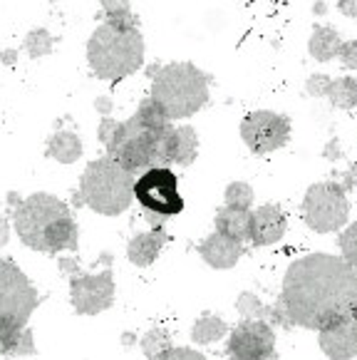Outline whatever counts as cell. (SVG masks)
<instances>
[{
    "mask_svg": "<svg viewBox=\"0 0 357 360\" xmlns=\"http://www.w3.org/2000/svg\"><path fill=\"white\" fill-rule=\"evenodd\" d=\"M273 308V328L323 330L357 311V271L342 256H300L285 269Z\"/></svg>",
    "mask_w": 357,
    "mask_h": 360,
    "instance_id": "6da1fadb",
    "label": "cell"
},
{
    "mask_svg": "<svg viewBox=\"0 0 357 360\" xmlns=\"http://www.w3.org/2000/svg\"><path fill=\"white\" fill-rule=\"evenodd\" d=\"M97 137L105 144L107 157L119 162L134 176L154 169V167H171V139L174 122L164 115V110L144 97L137 112L117 122L112 117H102Z\"/></svg>",
    "mask_w": 357,
    "mask_h": 360,
    "instance_id": "7a4b0ae2",
    "label": "cell"
},
{
    "mask_svg": "<svg viewBox=\"0 0 357 360\" xmlns=\"http://www.w3.org/2000/svg\"><path fill=\"white\" fill-rule=\"evenodd\" d=\"M20 241L32 251L40 254H63L77 251L79 229L70 207L53 194H30L15 207L13 214Z\"/></svg>",
    "mask_w": 357,
    "mask_h": 360,
    "instance_id": "3957f363",
    "label": "cell"
},
{
    "mask_svg": "<svg viewBox=\"0 0 357 360\" xmlns=\"http://www.w3.org/2000/svg\"><path fill=\"white\" fill-rule=\"evenodd\" d=\"M87 63L95 77L117 85L144 65L139 20H102L87 40Z\"/></svg>",
    "mask_w": 357,
    "mask_h": 360,
    "instance_id": "277c9868",
    "label": "cell"
},
{
    "mask_svg": "<svg viewBox=\"0 0 357 360\" xmlns=\"http://www.w3.org/2000/svg\"><path fill=\"white\" fill-rule=\"evenodd\" d=\"M37 303L40 296L30 278L11 259H0V358L35 353L27 321Z\"/></svg>",
    "mask_w": 357,
    "mask_h": 360,
    "instance_id": "5b68a950",
    "label": "cell"
},
{
    "mask_svg": "<svg viewBox=\"0 0 357 360\" xmlns=\"http://www.w3.org/2000/svg\"><path fill=\"white\" fill-rule=\"evenodd\" d=\"M211 77L194 63H169L152 75V97L164 115L176 120H189L209 102Z\"/></svg>",
    "mask_w": 357,
    "mask_h": 360,
    "instance_id": "8992f818",
    "label": "cell"
},
{
    "mask_svg": "<svg viewBox=\"0 0 357 360\" xmlns=\"http://www.w3.org/2000/svg\"><path fill=\"white\" fill-rule=\"evenodd\" d=\"M137 176L112 157H100L84 167L79 176L77 202L102 217H119L131 207Z\"/></svg>",
    "mask_w": 357,
    "mask_h": 360,
    "instance_id": "52a82bcc",
    "label": "cell"
},
{
    "mask_svg": "<svg viewBox=\"0 0 357 360\" xmlns=\"http://www.w3.org/2000/svg\"><path fill=\"white\" fill-rule=\"evenodd\" d=\"M300 217L313 233H337L350 221L347 189L337 179L310 184L300 202Z\"/></svg>",
    "mask_w": 357,
    "mask_h": 360,
    "instance_id": "ba28073f",
    "label": "cell"
},
{
    "mask_svg": "<svg viewBox=\"0 0 357 360\" xmlns=\"http://www.w3.org/2000/svg\"><path fill=\"white\" fill-rule=\"evenodd\" d=\"M134 199L142 204L152 226H162L164 219L184 212V199L178 194V179L169 167H154L137 176Z\"/></svg>",
    "mask_w": 357,
    "mask_h": 360,
    "instance_id": "9c48e42d",
    "label": "cell"
},
{
    "mask_svg": "<svg viewBox=\"0 0 357 360\" xmlns=\"http://www.w3.org/2000/svg\"><path fill=\"white\" fill-rule=\"evenodd\" d=\"M60 271L70 274V301L77 316H100L115 303V276L105 266L97 274L77 269L74 259H60Z\"/></svg>",
    "mask_w": 357,
    "mask_h": 360,
    "instance_id": "30bf717a",
    "label": "cell"
},
{
    "mask_svg": "<svg viewBox=\"0 0 357 360\" xmlns=\"http://www.w3.org/2000/svg\"><path fill=\"white\" fill-rule=\"evenodd\" d=\"M241 139L248 147V152L256 154V157H268V154L278 152L293 137V124H290V117L283 112L273 110H256L248 112L241 120Z\"/></svg>",
    "mask_w": 357,
    "mask_h": 360,
    "instance_id": "8fae6325",
    "label": "cell"
},
{
    "mask_svg": "<svg viewBox=\"0 0 357 360\" xmlns=\"http://www.w3.org/2000/svg\"><path fill=\"white\" fill-rule=\"evenodd\" d=\"M223 353L228 360H278L275 328L268 321L241 318L226 335Z\"/></svg>",
    "mask_w": 357,
    "mask_h": 360,
    "instance_id": "7c38bea8",
    "label": "cell"
},
{
    "mask_svg": "<svg viewBox=\"0 0 357 360\" xmlns=\"http://www.w3.org/2000/svg\"><path fill=\"white\" fill-rule=\"evenodd\" d=\"M305 95L323 97L330 102L335 110H355L357 107V77L342 75V77H330L325 72H313L305 79Z\"/></svg>",
    "mask_w": 357,
    "mask_h": 360,
    "instance_id": "4fadbf2b",
    "label": "cell"
},
{
    "mask_svg": "<svg viewBox=\"0 0 357 360\" xmlns=\"http://www.w3.org/2000/svg\"><path fill=\"white\" fill-rule=\"evenodd\" d=\"M318 345L327 360L357 358V311L318 330Z\"/></svg>",
    "mask_w": 357,
    "mask_h": 360,
    "instance_id": "5bb4252c",
    "label": "cell"
},
{
    "mask_svg": "<svg viewBox=\"0 0 357 360\" xmlns=\"http://www.w3.org/2000/svg\"><path fill=\"white\" fill-rule=\"evenodd\" d=\"M288 231V219L280 204H261L251 212V238L248 246L253 249H266V246L278 244Z\"/></svg>",
    "mask_w": 357,
    "mask_h": 360,
    "instance_id": "9a60e30c",
    "label": "cell"
},
{
    "mask_svg": "<svg viewBox=\"0 0 357 360\" xmlns=\"http://www.w3.org/2000/svg\"><path fill=\"white\" fill-rule=\"evenodd\" d=\"M196 251H199V256L204 259V264L211 266L214 271H228L243 259L246 244H241L236 238L226 236V233H221L214 229L209 236L201 238Z\"/></svg>",
    "mask_w": 357,
    "mask_h": 360,
    "instance_id": "2e32d148",
    "label": "cell"
},
{
    "mask_svg": "<svg viewBox=\"0 0 357 360\" xmlns=\"http://www.w3.org/2000/svg\"><path fill=\"white\" fill-rule=\"evenodd\" d=\"M167 238L169 236H167V231H164V226H154L152 231L137 233V236L126 244V259L134 266H139V269H147V266H152L154 261L159 259L164 244H167Z\"/></svg>",
    "mask_w": 357,
    "mask_h": 360,
    "instance_id": "e0dca14e",
    "label": "cell"
},
{
    "mask_svg": "<svg viewBox=\"0 0 357 360\" xmlns=\"http://www.w3.org/2000/svg\"><path fill=\"white\" fill-rule=\"evenodd\" d=\"M342 43H345V40H342V35L337 32L335 25L318 22V25H313V30H310L308 53L316 63H332V60H337V55H340Z\"/></svg>",
    "mask_w": 357,
    "mask_h": 360,
    "instance_id": "ac0fdd59",
    "label": "cell"
},
{
    "mask_svg": "<svg viewBox=\"0 0 357 360\" xmlns=\"http://www.w3.org/2000/svg\"><path fill=\"white\" fill-rule=\"evenodd\" d=\"M251 212L253 209H236L223 204L214 217V229L236 238L241 244H248V238H251Z\"/></svg>",
    "mask_w": 357,
    "mask_h": 360,
    "instance_id": "d6986e66",
    "label": "cell"
},
{
    "mask_svg": "<svg viewBox=\"0 0 357 360\" xmlns=\"http://www.w3.org/2000/svg\"><path fill=\"white\" fill-rule=\"evenodd\" d=\"M199 157V134L191 124L174 127L171 139V162L176 167H191Z\"/></svg>",
    "mask_w": 357,
    "mask_h": 360,
    "instance_id": "ffe728a7",
    "label": "cell"
},
{
    "mask_svg": "<svg viewBox=\"0 0 357 360\" xmlns=\"http://www.w3.org/2000/svg\"><path fill=\"white\" fill-rule=\"evenodd\" d=\"M48 157H53L60 165H74L82 157V139L70 129L55 132L48 139Z\"/></svg>",
    "mask_w": 357,
    "mask_h": 360,
    "instance_id": "44dd1931",
    "label": "cell"
},
{
    "mask_svg": "<svg viewBox=\"0 0 357 360\" xmlns=\"http://www.w3.org/2000/svg\"><path fill=\"white\" fill-rule=\"evenodd\" d=\"M228 333H231L228 323L221 316H214V313H204V316L196 318V323L191 326V340H194V345L219 343V340L226 338Z\"/></svg>",
    "mask_w": 357,
    "mask_h": 360,
    "instance_id": "7402d4cb",
    "label": "cell"
},
{
    "mask_svg": "<svg viewBox=\"0 0 357 360\" xmlns=\"http://www.w3.org/2000/svg\"><path fill=\"white\" fill-rule=\"evenodd\" d=\"M236 311L241 318H256V321H268V323H273V303H266L258 293L253 291H243L238 293L236 298Z\"/></svg>",
    "mask_w": 357,
    "mask_h": 360,
    "instance_id": "603a6c76",
    "label": "cell"
},
{
    "mask_svg": "<svg viewBox=\"0 0 357 360\" xmlns=\"http://www.w3.org/2000/svg\"><path fill=\"white\" fill-rule=\"evenodd\" d=\"M253 199H256V191L248 181H231L223 191V204L226 207L236 209H253Z\"/></svg>",
    "mask_w": 357,
    "mask_h": 360,
    "instance_id": "cb8c5ba5",
    "label": "cell"
},
{
    "mask_svg": "<svg viewBox=\"0 0 357 360\" xmlns=\"http://www.w3.org/2000/svg\"><path fill=\"white\" fill-rule=\"evenodd\" d=\"M53 45H55V37L48 30H42V27L30 30L25 40H22V48L30 53V58H45V55L53 53Z\"/></svg>",
    "mask_w": 357,
    "mask_h": 360,
    "instance_id": "d4e9b609",
    "label": "cell"
},
{
    "mask_svg": "<svg viewBox=\"0 0 357 360\" xmlns=\"http://www.w3.org/2000/svg\"><path fill=\"white\" fill-rule=\"evenodd\" d=\"M169 348H171V338H169V333L164 328H152L144 333L142 353L147 355V360H154L157 355H162Z\"/></svg>",
    "mask_w": 357,
    "mask_h": 360,
    "instance_id": "484cf974",
    "label": "cell"
},
{
    "mask_svg": "<svg viewBox=\"0 0 357 360\" xmlns=\"http://www.w3.org/2000/svg\"><path fill=\"white\" fill-rule=\"evenodd\" d=\"M337 246H340V256L357 271V221L347 224L337 236Z\"/></svg>",
    "mask_w": 357,
    "mask_h": 360,
    "instance_id": "4316f807",
    "label": "cell"
},
{
    "mask_svg": "<svg viewBox=\"0 0 357 360\" xmlns=\"http://www.w3.org/2000/svg\"><path fill=\"white\" fill-rule=\"evenodd\" d=\"M105 20H137L131 13V0H100Z\"/></svg>",
    "mask_w": 357,
    "mask_h": 360,
    "instance_id": "83f0119b",
    "label": "cell"
},
{
    "mask_svg": "<svg viewBox=\"0 0 357 360\" xmlns=\"http://www.w3.org/2000/svg\"><path fill=\"white\" fill-rule=\"evenodd\" d=\"M154 360H209L204 353H199L196 348H181V345H171L169 350H164L162 355H157Z\"/></svg>",
    "mask_w": 357,
    "mask_h": 360,
    "instance_id": "f1b7e54d",
    "label": "cell"
},
{
    "mask_svg": "<svg viewBox=\"0 0 357 360\" xmlns=\"http://www.w3.org/2000/svg\"><path fill=\"white\" fill-rule=\"evenodd\" d=\"M337 63L345 70H352L357 72V40H345L340 48V55H337Z\"/></svg>",
    "mask_w": 357,
    "mask_h": 360,
    "instance_id": "f546056e",
    "label": "cell"
},
{
    "mask_svg": "<svg viewBox=\"0 0 357 360\" xmlns=\"http://www.w3.org/2000/svg\"><path fill=\"white\" fill-rule=\"evenodd\" d=\"M335 179L340 181V184L345 186L347 191H355L357 189V165H350L345 172H340Z\"/></svg>",
    "mask_w": 357,
    "mask_h": 360,
    "instance_id": "4dcf8cb0",
    "label": "cell"
},
{
    "mask_svg": "<svg viewBox=\"0 0 357 360\" xmlns=\"http://www.w3.org/2000/svg\"><path fill=\"white\" fill-rule=\"evenodd\" d=\"M337 11L345 18H357V0H337Z\"/></svg>",
    "mask_w": 357,
    "mask_h": 360,
    "instance_id": "1f68e13d",
    "label": "cell"
},
{
    "mask_svg": "<svg viewBox=\"0 0 357 360\" xmlns=\"http://www.w3.org/2000/svg\"><path fill=\"white\" fill-rule=\"evenodd\" d=\"M325 159H330V162H337V159L342 157V152H340V142L337 139H332V142H327V147H325Z\"/></svg>",
    "mask_w": 357,
    "mask_h": 360,
    "instance_id": "d6a6232c",
    "label": "cell"
},
{
    "mask_svg": "<svg viewBox=\"0 0 357 360\" xmlns=\"http://www.w3.org/2000/svg\"><path fill=\"white\" fill-rule=\"evenodd\" d=\"M8 236H11V226H8V219L0 217V246L8 244Z\"/></svg>",
    "mask_w": 357,
    "mask_h": 360,
    "instance_id": "836d02e7",
    "label": "cell"
},
{
    "mask_svg": "<svg viewBox=\"0 0 357 360\" xmlns=\"http://www.w3.org/2000/svg\"><path fill=\"white\" fill-rule=\"evenodd\" d=\"M95 107H97V110H100L105 117H110V112H112V100H110V97H100V100L95 102Z\"/></svg>",
    "mask_w": 357,
    "mask_h": 360,
    "instance_id": "e575fe53",
    "label": "cell"
},
{
    "mask_svg": "<svg viewBox=\"0 0 357 360\" xmlns=\"http://www.w3.org/2000/svg\"><path fill=\"white\" fill-rule=\"evenodd\" d=\"M325 11H327L325 3H318V6H316V13H325Z\"/></svg>",
    "mask_w": 357,
    "mask_h": 360,
    "instance_id": "d590c367",
    "label": "cell"
},
{
    "mask_svg": "<svg viewBox=\"0 0 357 360\" xmlns=\"http://www.w3.org/2000/svg\"><path fill=\"white\" fill-rule=\"evenodd\" d=\"M3 60H6V63H13V60H15V53H6V58Z\"/></svg>",
    "mask_w": 357,
    "mask_h": 360,
    "instance_id": "8d00e7d4",
    "label": "cell"
}]
</instances>
